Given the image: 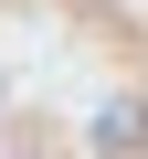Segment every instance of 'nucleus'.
Returning a JSON list of instances; mask_svg holds the SVG:
<instances>
[{
    "label": "nucleus",
    "instance_id": "nucleus-1",
    "mask_svg": "<svg viewBox=\"0 0 148 159\" xmlns=\"http://www.w3.org/2000/svg\"><path fill=\"white\" fill-rule=\"evenodd\" d=\"M95 148H106V159H127V148H148V106H137V96H116V106L95 117Z\"/></svg>",
    "mask_w": 148,
    "mask_h": 159
}]
</instances>
